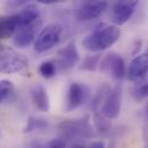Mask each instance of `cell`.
I'll return each mask as SVG.
<instances>
[{"instance_id": "d4e9b609", "label": "cell", "mask_w": 148, "mask_h": 148, "mask_svg": "<svg viewBox=\"0 0 148 148\" xmlns=\"http://www.w3.org/2000/svg\"><path fill=\"white\" fill-rule=\"evenodd\" d=\"M140 48H141V40H136V41H134V45H133L132 55H133V56L138 55V52L140 51Z\"/></svg>"}, {"instance_id": "6da1fadb", "label": "cell", "mask_w": 148, "mask_h": 148, "mask_svg": "<svg viewBox=\"0 0 148 148\" xmlns=\"http://www.w3.org/2000/svg\"><path fill=\"white\" fill-rule=\"evenodd\" d=\"M121 36V31L115 25L100 24L88 36L83 39L82 45L91 52H101L111 47Z\"/></svg>"}, {"instance_id": "5b68a950", "label": "cell", "mask_w": 148, "mask_h": 148, "mask_svg": "<svg viewBox=\"0 0 148 148\" xmlns=\"http://www.w3.org/2000/svg\"><path fill=\"white\" fill-rule=\"evenodd\" d=\"M121 107H122V85L117 84L108 93L105 102L100 108V112L108 119H115L119 116Z\"/></svg>"}, {"instance_id": "9a60e30c", "label": "cell", "mask_w": 148, "mask_h": 148, "mask_svg": "<svg viewBox=\"0 0 148 148\" xmlns=\"http://www.w3.org/2000/svg\"><path fill=\"white\" fill-rule=\"evenodd\" d=\"M17 29H18V23L15 14L0 17V39H7L12 37Z\"/></svg>"}, {"instance_id": "44dd1931", "label": "cell", "mask_w": 148, "mask_h": 148, "mask_svg": "<svg viewBox=\"0 0 148 148\" xmlns=\"http://www.w3.org/2000/svg\"><path fill=\"white\" fill-rule=\"evenodd\" d=\"M13 83L7 80V79H2L0 80V103L6 100L9 94L13 92Z\"/></svg>"}, {"instance_id": "5bb4252c", "label": "cell", "mask_w": 148, "mask_h": 148, "mask_svg": "<svg viewBox=\"0 0 148 148\" xmlns=\"http://www.w3.org/2000/svg\"><path fill=\"white\" fill-rule=\"evenodd\" d=\"M40 12L35 5H29L27 7H24L22 10H20L17 14H15L17 23H18V28L23 27V25H28L30 23H34L35 21H37L39 18Z\"/></svg>"}, {"instance_id": "603a6c76", "label": "cell", "mask_w": 148, "mask_h": 148, "mask_svg": "<svg viewBox=\"0 0 148 148\" xmlns=\"http://www.w3.org/2000/svg\"><path fill=\"white\" fill-rule=\"evenodd\" d=\"M132 97L134 98L136 101H141L145 99V95L143 93V84L141 85H136L132 88Z\"/></svg>"}, {"instance_id": "4316f807", "label": "cell", "mask_w": 148, "mask_h": 148, "mask_svg": "<svg viewBox=\"0 0 148 148\" xmlns=\"http://www.w3.org/2000/svg\"><path fill=\"white\" fill-rule=\"evenodd\" d=\"M88 148H105V143L103 141H94Z\"/></svg>"}, {"instance_id": "d6a6232c", "label": "cell", "mask_w": 148, "mask_h": 148, "mask_svg": "<svg viewBox=\"0 0 148 148\" xmlns=\"http://www.w3.org/2000/svg\"><path fill=\"white\" fill-rule=\"evenodd\" d=\"M147 53H148V52H147Z\"/></svg>"}, {"instance_id": "ffe728a7", "label": "cell", "mask_w": 148, "mask_h": 148, "mask_svg": "<svg viewBox=\"0 0 148 148\" xmlns=\"http://www.w3.org/2000/svg\"><path fill=\"white\" fill-rule=\"evenodd\" d=\"M39 73H40V75H41L44 78H46V79L52 78L53 76H55L56 66H55L53 62H51V61H45V62H42V63L40 64V67H39Z\"/></svg>"}, {"instance_id": "484cf974", "label": "cell", "mask_w": 148, "mask_h": 148, "mask_svg": "<svg viewBox=\"0 0 148 148\" xmlns=\"http://www.w3.org/2000/svg\"><path fill=\"white\" fill-rule=\"evenodd\" d=\"M40 3H45V5H52V3H60L63 2L64 0H37Z\"/></svg>"}, {"instance_id": "7a4b0ae2", "label": "cell", "mask_w": 148, "mask_h": 148, "mask_svg": "<svg viewBox=\"0 0 148 148\" xmlns=\"http://www.w3.org/2000/svg\"><path fill=\"white\" fill-rule=\"evenodd\" d=\"M59 132L61 139L73 140V139H91L97 137V131L90 124V117L85 116L79 119H67L59 124Z\"/></svg>"}, {"instance_id": "d6986e66", "label": "cell", "mask_w": 148, "mask_h": 148, "mask_svg": "<svg viewBox=\"0 0 148 148\" xmlns=\"http://www.w3.org/2000/svg\"><path fill=\"white\" fill-rule=\"evenodd\" d=\"M100 61H101V55L100 54L88 55L82 62L80 69L82 70H86V71H95L98 66H99V63H100Z\"/></svg>"}, {"instance_id": "4dcf8cb0", "label": "cell", "mask_w": 148, "mask_h": 148, "mask_svg": "<svg viewBox=\"0 0 148 148\" xmlns=\"http://www.w3.org/2000/svg\"><path fill=\"white\" fill-rule=\"evenodd\" d=\"M109 148H116V146H115V143H111L110 145H109Z\"/></svg>"}, {"instance_id": "30bf717a", "label": "cell", "mask_w": 148, "mask_h": 148, "mask_svg": "<svg viewBox=\"0 0 148 148\" xmlns=\"http://www.w3.org/2000/svg\"><path fill=\"white\" fill-rule=\"evenodd\" d=\"M88 97V88L79 83H71L67 94L66 110L71 111L80 107Z\"/></svg>"}, {"instance_id": "9c48e42d", "label": "cell", "mask_w": 148, "mask_h": 148, "mask_svg": "<svg viewBox=\"0 0 148 148\" xmlns=\"http://www.w3.org/2000/svg\"><path fill=\"white\" fill-rule=\"evenodd\" d=\"M79 53L74 41L69 42L66 47L61 48L56 54V66L61 71H67L78 63Z\"/></svg>"}, {"instance_id": "f1b7e54d", "label": "cell", "mask_w": 148, "mask_h": 148, "mask_svg": "<svg viewBox=\"0 0 148 148\" xmlns=\"http://www.w3.org/2000/svg\"><path fill=\"white\" fill-rule=\"evenodd\" d=\"M70 148H86V147L83 146V145H80V144H78V143H75V144H73L70 146Z\"/></svg>"}, {"instance_id": "f546056e", "label": "cell", "mask_w": 148, "mask_h": 148, "mask_svg": "<svg viewBox=\"0 0 148 148\" xmlns=\"http://www.w3.org/2000/svg\"><path fill=\"white\" fill-rule=\"evenodd\" d=\"M145 112H146V116L148 118V101H147V105H146V108H145Z\"/></svg>"}, {"instance_id": "7c38bea8", "label": "cell", "mask_w": 148, "mask_h": 148, "mask_svg": "<svg viewBox=\"0 0 148 148\" xmlns=\"http://www.w3.org/2000/svg\"><path fill=\"white\" fill-rule=\"evenodd\" d=\"M148 73V53L138 54L129 66L127 78L131 82H140Z\"/></svg>"}, {"instance_id": "cb8c5ba5", "label": "cell", "mask_w": 148, "mask_h": 148, "mask_svg": "<svg viewBox=\"0 0 148 148\" xmlns=\"http://www.w3.org/2000/svg\"><path fill=\"white\" fill-rule=\"evenodd\" d=\"M46 148H66V141L63 139H52L48 144Z\"/></svg>"}, {"instance_id": "7402d4cb", "label": "cell", "mask_w": 148, "mask_h": 148, "mask_svg": "<svg viewBox=\"0 0 148 148\" xmlns=\"http://www.w3.org/2000/svg\"><path fill=\"white\" fill-rule=\"evenodd\" d=\"M28 1H30V0H6L5 7H6L7 9L14 10V9H17V8L22 7V6L25 5Z\"/></svg>"}, {"instance_id": "8992f818", "label": "cell", "mask_w": 148, "mask_h": 148, "mask_svg": "<svg viewBox=\"0 0 148 148\" xmlns=\"http://www.w3.org/2000/svg\"><path fill=\"white\" fill-rule=\"evenodd\" d=\"M138 0H116L111 8V21L116 25L125 24L133 15Z\"/></svg>"}, {"instance_id": "277c9868", "label": "cell", "mask_w": 148, "mask_h": 148, "mask_svg": "<svg viewBox=\"0 0 148 148\" xmlns=\"http://www.w3.org/2000/svg\"><path fill=\"white\" fill-rule=\"evenodd\" d=\"M62 31V27L56 23L48 24L47 27H45L35 40V51L37 53H44L56 46L61 39Z\"/></svg>"}, {"instance_id": "2e32d148", "label": "cell", "mask_w": 148, "mask_h": 148, "mask_svg": "<svg viewBox=\"0 0 148 148\" xmlns=\"http://www.w3.org/2000/svg\"><path fill=\"white\" fill-rule=\"evenodd\" d=\"M110 85L107 84V83L101 84V86L98 88V91H97V93H95V95H94V98L92 100V106H91L92 110L94 111V112L100 110V108H101L102 103L105 102V100H106L108 93L110 92Z\"/></svg>"}, {"instance_id": "ac0fdd59", "label": "cell", "mask_w": 148, "mask_h": 148, "mask_svg": "<svg viewBox=\"0 0 148 148\" xmlns=\"http://www.w3.org/2000/svg\"><path fill=\"white\" fill-rule=\"evenodd\" d=\"M48 126V122L44 118H39V117H30L28 119L27 126L24 127V132L29 133L32 132L35 130H44Z\"/></svg>"}, {"instance_id": "3957f363", "label": "cell", "mask_w": 148, "mask_h": 148, "mask_svg": "<svg viewBox=\"0 0 148 148\" xmlns=\"http://www.w3.org/2000/svg\"><path fill=\"white\" fill-rule=\"evenodd\" d=\"M29 66L27 58L15 49L0 45V74H16Z\"/></svg>"}, {"instance_id": "4fadbf2b", "label": "cell", "mask_w": 148, "mask_h": 148, "mask_svg": "<svg viewBox=\"0 0 148 148\" xmlns=\"http://www.w3.org/2000/svg\"><path fill=\"white\" fill-rule=\"evenodd\" d=\"M31 100L34 106L39 111L46 112L49 110V98L47 94V91L44 86L36 85L31 90Z\"/></svg>"}, {"instance_id": "52a82bcc", "label": "cell", "mask_w": 148, "mask_h": 148, "mask_svg": "<svg viewBox=\"0 0 148 148\" xmlns=\"http://www.w3.org/2000/svg\"><path fill=\"white\" fill-rule=\"evenodd\" d=\"M100 70L102 73L109 74L115 79H122L125 75V63L124 60L116 53H109L99 63Z\"/></svg>"}, {"instance_id": "ba28073f", "label": "cell", "mask_w": 148, "mask_h": 148, "mask_svg": "<svg viewBox=\"0 0 148 148\" xmlns=\"http://www.w3.org/2000/svg\"><path fill=\"white\" fill-rule=\"evenodd\" d=\"M107 8V2L105 0H88L84 2L76 10V18L78 21H92L98 18Z\"/></svg>"}, {"instance_id": "8fae6325", "label": "cell", "mask_w": 148, "mask_h": 148, "mask_svg": "<svg viewBox=\"0 0 148 148\" xmlns=\"http://www.w3.org/2000/svg\"><path fill=\"white\" fill-rule=\"evenodd\" d=\"M40 25H41V22L37 20L34 23L20 27L15 31V36H14L15 46L20 47V48H24V47L29 46L36 39V35H37L38 29L40 28Z\"/></svg>"}, {"instance_id": "83f0119b", "label": "cell", "mask_w": 148, "mask_h": 148, "mask_svg": "<svg viewBox=\"0 0 148 148\" xmlns=\"http://www.w3.org/2000/svg\"><path fill=\"white\" fill-rule=\"evenodd\" d=\"M143 93H144L145 98L148 97V82L147 83H144V84H143Z\"/></svg>"}, {"instance_id": "e0dca14e", "label": "cell", "mask_w": 148, "mask_h": 148, "mask_svg": "<svg viewBox=\"0 0 148 148\" xmlns=\"http://www.w3.org/2000/svg\"><path fill=\"white\" fill-rule=\"evenodd\" d=\"M94 126L95 131L102 136H108L111 131L110 119L106 118L100 111L94 112Z\"/></svg>"}, {"instance_id": "1f68e13d", "label": "cell", "mask_w": 148, "mask_h": 148, "mask_svg": "<svg viewBox=\"0 0 148 148\" xmlns=\"http://www.w3.org/2000/svg\"><path fill=\"white\" fill-rule=\"evenodd\" d=\"M145 148H148V143H147V145H146V147H145Z\"/></svg>"}]
</instances>
